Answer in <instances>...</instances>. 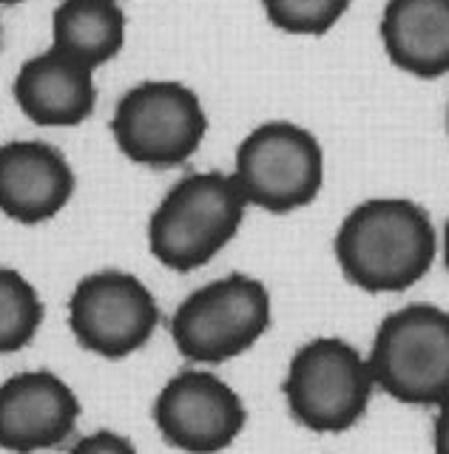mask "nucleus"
<instances>
[{
  "label": "nucleus",
  "instance_id": "6",
  "mask_svg": "<svg viewBox=\"0 0 449 454\" xmlns=\"http://www.w3.org/2000/svg\"><path fill=\"white\" fill-rule=\"evenodd\" d=\"M111 134L131 162L168 170L200 151L208 134V114L188 85L148 80L120 97Z\"/></svg>",
  "mask_w": 449,
  "mask_h": 454
},
{
  "label": "nucleus",
  "instance_id": "9",
  "mask_svg": "<svg viewBox=\"0 0 449 454\" xmlns=\"http://www.w3.org/2000/svg\"><path fill=\"white\" fill-rule=\"evenodd\" d=\"M154 423L168 446L188 454H219L248 423L242 397L205 369H182L154 403Z\"/></svg>",
  "mask_w": 449,
  "mask_h": 454
},
{
  "label": "nucleus",
  "instance_id": "2",
  "mask_svg": "<svg viewBox=\"0 0 449 454\" xmlns=\"http://www.w3.org/2000/svg\"><path fill=\"white\" fill-rule=\"evenodd\" d=\"M245 207L240 184L228 174L205 170L182 176L151 213L148 247L154 259L177 273L205 267L240 233Z\"/></svg>",
  "mask_w": 449,
  "mask_h": 454
},
{
  "label": "nucleus",
  "instance_id": "4",
  "mask_svg": "<svg viewBox=\"0 0 449 454\" xmlns=\"http://www.w3.org/2000/svg\"><path fill=\"white\" fill-rule=\"evenodd\" d=\"M271 330V293L245 273H231L193 290L171 318L179 355L191 364L240 358Z\"/></svg>",
  "mask_w": 449,
  "mask_h": 454
},
{
  "label": "nucleus",
  "instance_id": "14",
  "mask_svg": "<svg viewBox=\"0 0 449 454\" xmlns=\"http://www.w3.org/2000/svg\"><path fill=\"white\" fill-rule=\"evenodd\" d=\"M51 49L94 71L120 54L125 14L117 0H63L51 14Z\"/></svg>",
  "mask_w": 449,
  "mask_h": 454
},
{
  "label": "nucleus",
  "instance_id": "20",
  "mask_svg": "<svg viewBox=\"0 0 449 454\" xmlns=\"http://www.w3.org/2000/svg\"><path fill=\"white\" fill-rule=\"evenodd\" d=\"M15 4H23V0H0V6H15Z\"/></svg>",
  "mask_w": 449,
  "mask_h": 454
},
{
  "label": "nucleus",
  "instance_id": "17",
  "mask_svg": "<svg viewBox=\"0 0 449 454\" xmlns=\"http://www.w3.org/2000/svg\"><path fill=\"white\" fill-rule=\"evenodd\" d=\"M68 454H137V449H134V443L129 437H122L117 432H108V429H100L94 434L80 437Z\"/></svg>",
  "mask_w": 449,
  "mask_h": 454
},
{
  "label": "nucleus",
  "instance_id": "7",
  "mask_svg": "<svg viewBox=\"0 0 449 454\" xmlns=\"http://www.w3.org/2000/svg\"><path fill=\"white\" fill-rule=\"evenodd\" d=\"M231 176L248 205L290 213L319 196L325 182V151L302 125L264 122L240 142Z\"/></svg>",
  "mask_w": 449,
  "mask_h": 454
},
{
  "label": "nucleus",
  "instance_id": "19",
  "mask_svg": "<svg viewBox=\"0 0 449 454\" xmlns=\"http://www.w3.org/2000/svg\"><path fill=\"white\" fill-rule=\"evenodd\" d=\"M444 259H446V267H449V219H446V227H444Z\"/></svg>",
  "mask_w": 449,
  "mask_h": 454
},
{
  "label": "nucleus",
  "instance_id": "3",
  "mask_svg": "<svg viewBox=\"0 0 449 454\" xmlns=\"http://www.w3.org/2000/svg\"><path fill=\"white\" fill-rule=\"evenodd\" d=\"M370 372L378 389L406 406L438 409L449 401V312L406 304L378 324Z\"/></svg>",
  "mask_w": 449,
  "mask_h": 454
},
{
  "label": "nucleus",
  "instance_id": "1",
  "mask_svg": "<svg viewBox=\"0 0 449 454\" xmlns=\"http://www.w3.org/2000/svg\"><path fill=\"white\" fill-rule=\"evenodd\" d=\"M438 236L429 213L410 199H367L335 233V262L364 293H404L429 273Z\"/></svg>",
  "mask_w": 449,
  "mask_h": 454
},
{
  "label": "nucleus",
  "instance_id": "22",
  "mask_svg": "<svg viewBox=\"0 0 449 454\" xmlns=\"http://www.w3.org/2000/svg\"><path fill=\"white\" fill-rule=\"evenodd\" d=\"M446 128H449V106H446Z\"/></svg>",
  "mask_w": 449,
  "mask_h": 454
},
{
  "label": "nucleus",
  "instance_id": "21",
  "mask_svg": "<svg viewBox=\"0 0 449 454\" xmlns=\"http://www.w3.org/2000/svg\"><path fill=\"white\" fill-rule=\"evenodd\" d=\"M0 43H4V26H0Z\"/></svg>",
  "mask_w": 449,
  "mask_h": 454
},
{
  "label": "nucleus",
  "instance_id": "16",
  "mask_svg": "<svg viewBox=\"0 0 449 454\" xmlns=\"http://www.w3.org/2000/svg\"><path fill=\"white\" fill-rule=\"evenodd\" d=\"M268 20L288 35H327L339 23L350 0H262Z\"/></svg>",
  "mask_w": 449,
  "mask_h": 454
},
{
  "label": "nucleus",
  "instance_id": "5",
  "mask_svg": "<svg viewBox=\"0 0 449 454\" xmlns=\"http://www.w3.org/2000/svg\"><path fill=\"white\" fill-rule=\"evenodd\" d=\"M375 380L367 358L342 338H316L293 355L282 383L290 415L304 429L342 434L364 418Z\"/></svg>",
  "mask_w": 449,
  "mask_h": 454
},
{
  "label": "nucleus",
  "instance_id": "13",
  "mask_svg": "<svg viewBox=\"0 0 449 454\" xmlns=\"http://www.w3.org/2000/svg\"><path fill=\"white\" fill-rule=\"evenodd\" d=\"M384 51L421 80L449 71V0H387L382 14Z\"/></svg>",
  "mask_w": 449,
  "mask_h": 454
},
{
  "label": "nucleus",
  "instance_id": "10",
  "mask_svg": "<svg viewBox=\"0 0 449 454\" xmlns=\"http://www.w3.org/2000/svg\"><path fill=\"white\" fill-rule=\"evenodd\" d=\"M77 418V395L54 372L35 369L0 383V449L12 454L58 449L75 432Z\"/></svg>",
  "mask_w": 449,
  "mask_h": 454
},
{
  "label": "nucleus",
  "instance_id": "15",
  "mask_svg": "<svg viewBox=\"0 0 449 454\" xmlns=\"http://www.w3.org/2000/svg\"><path fill=\"white\" fill-rule=\"evenodd\" d=\"M43 316V301L32 284L18 270L0 267V355L29 347Z\"/></svg>",
  "mask_w": 449,
  "mask_h": 454
},
{
  "label": "nucleus",
  "instance_id": "8",
  "mask_svg": "<svg viewBox=\"0 0 449 454\" xmlns=\"http://www.w3.org/2000/svg\"><path fill=\"white\" fill-rule=\"evenodd\" d=\"M68 326L83 349L117 361L148 344L160 326V307L137 276L100 270L68 298Z\"/></svg>",
  "mask_w": 449,
  "mask_h": 454
},
{
  "label": "nucleus",
  "instance_id": "11",
  "mask_svg": "<svg viewBox=\"0 0 449 454\" xmlns=\"http://www.w3.org/2000/svg\"><path fill=\"white\" fill-rule=\"evenodd\" d=\"M75 193V170L66 156L40 139L0 145V213L20 224L54 219Z\"/></svg>",
  "mask_w": 449,
  "mask_h": 454
},
{
  "label": "nucleus",
  "instance_id": "12",
  "mask_svg": "<svg viewBox=\"0 0 449 454\" xmlns=\"http://www.w3.org/2000/svg\"><path fill=\"white\" fill-rule=\"evenodd\" d=\"M12 91L26 117L46 128H72L86 122L97 106L91 68L58 49L26 60Z\"/></svg>",
  "mask_w": 449,
  "mask_h": 454
},
{
  "label": "nucleus",
  "instance_id": "18",
  "mask_svg": "<svg viewBox=\"0 0 449 454\" xmlns=\"http://www.w3.org/2000/svg\"><path fill=\"white\" fill-rule=\"evenodd\" d=\"M435 454H449V401L438 406V415H435Z\"/></svg>",
  "mask_w": 449,
  "mask_h": 454
}]
</instances>
